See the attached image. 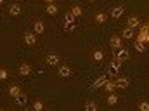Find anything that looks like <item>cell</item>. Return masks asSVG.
<instances>
[{
  "label": "cell",
  "instance_id": "27",
  "mask_svg": "<svg viewBox=\"0 0 149 111\" xmlns=\"http://www.w3.org/2000/svg\"><path fill=\"white\" fill-rule=\"evenodd\" d=\"M74 28H76V24H74V23H66V24H64V30H66L68 33L74 31Z\"/></svg>",
  "mask_w": 149,
  "mask_h": 111
},
{
  "label": "cell",
  "instance_id": "16",
  "mask_svg": "<svg viewBox=\"0 0 149 111\" xmlns=\"http://www.w3.org/2000/svg\"><path fill=\"white\" fill-rule=\"evenodd\" d=\"M92 59H94L95 63H101V61L104 59V52H102V50H94V54H92Z\"/></svg>",
  "mask_w": 149,
  "mask_h": 111
},
{
  "label": "cell",
  "instance_id": "34",
  "mask_svg": "<svg viewBox=\"0 0 149 111\" xmlns=\"http://www.w3.org/2000/svg\"><path fill=\"white\" fill-rule=\"evenodd\" d=\"M87 2H95V0H87Z\"/></svg>",
  "mask_w": 149,
  "mask_h": 111
},
{
  "label": "cell",
  "instance_id": "20",
  "mask_svg": "<svg viewBox=\"0 0 149 111\" xmlns=\"http://www.w3.org/2000/svg\"><path fill=\"white\" fill-rule=\"evenodd\" d=\"M85 111H97V104L94 101H87L85 103Z\"/></svg>",
  "mask_w": 149,
  "mask_h": 111
},
{
  "label": "cell",
  "instance_id": "2",
  "mask_svg": "<svg viewBox=\"0 0 149 111\" xmlns=\"http://www.w3.org/2000/svg\"><path fill=\"white\" fill-rule=\"evenodd\" d=\"M128 57H130V52H128L127 49H118V52H116V56H114V59H118L120 63L127 61Z\"/></svg>",
  "mask_w": 149,
  "mask_h": 111
},
{
  "label": "cell",
  "instance_id": "36",
  "mask_svg": "<svg viewBox=\"0 0 149 111\" xmlns=\"http://www.w3.org/2000/svg\"><path fill=\"white\" fill-rule=\"evenodd\" d=\"M148 28H149V21H148Z\"/></svg>",
  "mask_w": 149,
  "mask_h": 111
},
{
  "label": "cell",
  "instance_id": "6",
  "mask_svg": "<svg viewBox=\"0 0 149 111\" xmlns=\"http://www.w3.org/2000/svg\"><path fill=\"white\" fill-rule=\"evenodd\" d=\"M45 63H47V66H57L59 64V56L57 54H49L45 57Z\"/></svg>",
  "mask_w": 149,
  "mask_h": 111
},
{
  "label": "cell",
  "instance_id": "21",
  "mask_svg": "<svg viewBox=\"0 0 149 111\" xmlns=\"http://www.w3.org/2000/svg\"><path fill=\"white\" fill-rule=\"evenodd\" d=\"M106 101H108V104H109V106H114V104H116V103H118V96H116V94H109V96H108V99H106Z\"/></svg>",
  "mask_w": 149,
  "mask_h": 111
},
{
  "label": "cell",
  "instance_id": "39",
  "mask_svg": "<svg viewBox=\"0 0 149 111\" xmlns=\"http://www.w3.org/2000/svg\"><path fill=\"white\" fill-rule=\"evenodd\" d=\"M0 111H3V110H0Z\"/></svg>",
  "mask_w": 149,
  "mask_h": 111
},
{
  "label": "cell",
  "instance_id": "11",
  "mask_svg": "<svg viewBox=\"0 0 149 111\" xmlns=\"http://www.w3.org/2000/svg\"><path fill=\"white\" fill-rule=\"evenodd\" d=\"M9 14H10L12 17L19 16V14H21V5H19V3H12V5L9 7Z\"/></svg>",
  "mask_w": 149,
  "mask_h": 111
},
{
  "label": "cell",
  "instance_id": "38",
  "mask_svg": "<svg viewBox=\"0 0 149 111\" xmlns=\"http://www.w3.org/2000/svg\"><path fill=\"white\" fill-rule=\"evenodd\" d=\"M9 111H12V110H9Z\"/></svg>",
  "mask_w": 149,
  "mask_h": 111
},
{
  "label": "cell",
  "instance_id": "14",
  "mask_svg": "<svg viewBox=\"0 0 149 111\" xmlns=\"http://www.w3.org/2000/svg\"><path fill=\"white\" fill-rule=\"evenodd\" d=\"M19 73L23 75V76H28V75L31 73V66L26 64V63H23V64L19 66Z\"/></svg>",
  "mask_w": 149,
  "mask_h": 111
},
{
  "label": "cell",
  "instance_id": "22",
  "mask_svg": "<svg viewBox=\"0 0 149 111\" xmlns=\"http://www.w3.org/2000/svg\"><path fill=\"white\" fill-rule=\"evenodd\" d=\"M47 14L56 16V14H57V7H56L54 3H49V5H47Z\"/></svg>",
  "mask_w": 149,
  "mask_h": 111
},
{
  "label": "cell",
  "instance_id": "26",
  "mask_svg": "<svg viewBox=\"0 0 149 111\" xmlns=\"http://www.w3.org/2000/svg\"><path fill=\"white\" fill-rule=\"evenodd\" d=\"M33 111H43V103L42 101H35L33 103Z\"/></svg>",
  "mask_w": 149,
  "mask_h": 111
},
{
  "label": "cell",
  "instance_id": "7",
  "mask_svg": "<svg viewBox=\"0 0 149 111\" xmlns=\"http://www.w3.org/2000/svg\"><path fill=\"white\" fill-rule=\"evenodd\" d=\"M116 89H128V85H130V80L128 78H125V76H120V78H116Z\"/></svg>",
  "mask_w": 149,
  "mask_h": 111
},
{
  "label": "cell",
  "instance_id": "9",
  "mask_svg": "<svg viewBox=\"0 0 149 111\" xmlns=\"http://www.w3.org/2000/svg\"><path fill=\"white\" fill-rule=\"evenodd\" d=\"M43 31H45L43 23H42V21H35V23H33V33H35V35H42Z\"/></svg>",
  "mask_w": 149,
  "mask_h": 111
},
{
  "label": "cell",
  "instance_id": "37",
  "mask_svg": "<svg viewBox=\"0 0 149 111\" xmlns=\"http://www.w3.org/2000/svg\"><path fill=\"white\" fill-rule=\"evenodd\" d=\"M17 2H21V0H17Z\"/></svg>",
  "mask_w": 149,
  "mask_h": 111
},
{
  "label": "cell",
  "instance_id": "24",
  "mask_svg": "<svg viewBox=\"0 0 149 111\" xmlns=\"http://www.w3.org/2000/svg\"><path fill=\"white\" fill-rule=\"evenodd\" d=\"M134 47H135L137 52H144V50H146V43H142V42H135Z\"/></svg>",
  "mask_w": 149,
  "mask_h": 111
},
{
  "label": "cell",
  "instance_id": "28",
  "mask_svg": "<svg viewBox=\"0 0 149 111\" xmlns=\"http://www.w3.org/2000/svg\"><path fill=\"white\" fill-rule=\"evenodd\" d=\"M64 23H74V16L71 14V12L64 14Z\"/></svg>",
  "mask_w": 149,
  "mask_h": 111
},
{
  "label": "cell",
  "instance_id": "32",
  "mask_svg": "<svg viewBox=\"0 0 149 111\" xmlns=\"http://www.w3.org/2000/svg\"><path fill=\"white\" fill-rule=\"evenodd\" d=\"M21 111H33V110H30V108H23Z\"/></svg>",
  "mask_w": 149,
  "mask_h": 111
},
{
  "label": "cell",
  "instance_id": "3",
  "mask_svg": "<svg viewBox=\"0 0 149 111\" xmlns=\"http://www.w3.org/2000/svg\"><path fill=\"white\" fill-rule=\"evenodd\" d=\"M28 103H30V97H28L26 94H23V92L16 97V104H17V106H21V108H26V106H28Z\"/></svg>",
  "mask_w": 149,
  "mask_h": 111
},
{
  "label": "cell",
  "instance_id": "17",
  "mask_svg": "<svg viewBox=\"0 0 149 111\" xmlns=\"http://www.w3.org/2000/svg\"><path fill=\"white\" fill-rule=\"evenodd\" d=\"M9 94H10V97H14V99H16V97L21 94V89H19L17 85H12V87L9 89Z\"/></svg>",
  "mask_w": 149,
  "mask_h": 111
},
{
  "label": "cell",
  "instance_id": "15",
  "mask_svg": "<svg viewBox=\"0 0 149 111\" xmlns=\"http://www.w3.org/2000/svg\"><path fill=\"white\" fill-rule=\"evenodd\" d=\"M121 38H125V40L134 38V30H132V28H123V31H121Z\"/></svg>",
  "mask_w": 149,
  "mask_h": 111
},
{
  "label": "cell",
  "instance_id": "23",
  "mask_svg": "<svg viewBox=\"0 0 149 111\" xmlns=\"http://www.w3.org/2000/svg\"><path fill=\"white\" fill-rule=\"evenodd\" d=\"M104 89H106V90L111 94L113 90L116 89V83H114V82H111V80H108V82H106V85H104Z\"/></svg>",
  "mask_w": 149,
  "mask_h": 111
},
{
  "label": "cell",
  "instance_id": "29",
  "mask_svg": "<svg viewBox=\"0 0 149 111\" xmlns=\"http://www.w3.org/2000/svg\"><path fill=\"white\" fill-rule=\"evenodd\" d=\"M109 66H111V68H114V70H121V63H120L118 59H113Z\"/></svg>",
  "mask_w": 149,
  "mask_h": 111
},
{
  "label": "cell",
  "instance_id": "1",
  "mask_svg": "<svg viewBox=\"0 0 149 111\" xmlns=\"http://www.w3.org/2000/svg\"><path fill=\"white\" fill-rule=\"evenodd\" d=\"M137 42L149 43V28H148V24H142V26H141V33H139V37H137Z\"/></svg>",
  "mask_w": 149,
  "mask_h": 111
},
{
  "label": "cell",
  "instance_id": "10",
  "mask_svg": "<svg viewBox=\"0 0 149 111\" xmlns=\"http://www.w3.org/2000/svg\"><path fill=\"white\" fill-rule=\"evenodd\" d=\"M123 12H125V9H123L121 5H118V7H114L111 10V17L113 19H120V17L123 16Z\"/></svg>",
  "mask_w": 149,
  "mask_h": 111
},
{
  "label": "cell",
  "instance_id": "31",
  "mask_svg": "<svg viewBox=\"0 0 149 111\" xmlns=\"http://www.w3.org/2000/svg\"><path fill=\"white\" fill-rule=\"evenodd\" d=\"M7 76H9V73H7V70L0 68V80H7Z\"/></svg>",
  "mask_w": 149,
  "mask_h": 111
},
{
  "label": "cell",
  "instance_id": "8",
  "mask_svg": "<svg viewBox=\"0 0 149 111\" xmlns=\"http://www.w3.org/2000/svg\"><path fill=\"white\" fill-rule=\"evenodd\" d=\"M106 82H108V76H99V78L92 83V89H104Z\"/></svg>",
  "mask_w": 149,
  "mask_h": 111
},
{
  "label": "cell",
  "instance_id": "40",
  "mask_svg": "<svg viewBox=\"0 0 149 111\" xmlns=\"http://www.w3.org/2000/svg\"><path fill=\"white\" fill-rule=\"evenodd\" d=\"M148 83H149V82H148Z\"/></svg>",
  "mask_w": 149,
  "mask_h": 111
},
{
  "label": "cell",
  "instance_id": "25",
  "mask_svg": "<svg viewBox=\"0 0 149 111\" xmlns=\"http://www.w3.org/2000/svg\"><path fill=\"white\" fill-rule=\"evenodd\" d=\"M71 14H73L74 17L81 16V7H80V5H73V9H71Z\"/></svg>",
  "mask_w": 149,
  "mask_h": 111
},
{
  "label": "cell",
  "instance_id": "33",
  "mask_svg": "<svg viewBox=\"0 0 149 111\" xmlns=\"http://www.w3.org/2000/svg\"><path fill=\"white\" fill-rule=\"evenodd\" d=\"M45 2H47V3H52V2H54V0H45Z\"/></svg>",
  "mask_w": 149,
  "mask_h": 111
},
{
  "label": "cell",
  "instance_id": "13",
  "mask_svg": "<svg viewBox=\"0 0 149 111\" xmlns=\"http://www.w3.org/2000/svg\"><path fill=\"white\" fill-rule=\"evenodd\" d=\"M139 24H141V19H139L137 16H130V17H128V28L134 30V28H137Z\"/></svg>",
  "mask_w": 149,
  "mask_h": 111
},
{
  "label": "cell",
  "instance_id": "5",
  "mask_svg": "<svg viewBox=\"0 0 149 111\" xmlns=\"http://www.w3.org/2000/svg\"><path fill=\"white\" fill-rule=\"evenodd\" d=\"M24 43L30 45V47H33V45L37 43V37H35L33 31H26V33H24Z\"/></svg>",
  "mask_w": 149,
  "mask_h": 111
},
{
  "label": "cell",
  "instance_id": "30",
  "mask_svg": "<svg viewBox=\"0 0 149 111\" xmlns=\"http://www.w3.org/2000/svg\"><path fill=\"white\" fill-rule=\"evenodd\" d=\"M139 110L141 111H149V103L148 101H142V103L139 104Z\"/></svg>",
  "mask_w": 149,
  "mask_h": 111
},
{
  "label": "cell",
  "instance_id": "4",
  "mask_svg": "<svg viewBox=\"0 0 149 111\" xmlns=\"http://www.w3.org/2000/svg\"><path fill=\"white\" fill-rule=\"evenodd\" d=\"M57 75H59L61 78H70V76H73V70H71L70 66H61V68L57 70Z\"/></svg>",
  "mask_w": 149,
  "mask_h": 111
},
{
  "label": "cell",
  "instance_id": "18",
  "mask_svg": "<svg viewBox=\"0 0 149 111\" xmlns=\"http://www.w3.org/2000/svg\"><path fill=\"white\" fill-rule=\"evenodd\" d=\"M106 19H108V14H104V12L95 14V23H106Z\"/></svg>",
  "mask_w": 149,
  "mask_h": 111
},
{
  "label": "cell",
  "instance_id": "12",
  "mask_svg": "<svg viewBox=\"0 0 149 111\" xmlns=\"http://www.w3.org/2000/svg\"><path fill=\"white\" fill-rule=\"evenodd\" d=\"M111 49H113V50L121 49V37H118V35L111 37Z\"/></svg>",
  "mask_w": 149,
  "mask_h": 111
},
{
  "label": "cell",
  "instance_id": "35",
  "mask_svg": "<svg viewBox=\"0 0 149 111\" xmlns=\"http://www.w3.org/2000/svg\"><path fill=\"white\" fill-rule=\"evenodd\" d=\"M0 3H3V0H0Z\"/></svg>",
  "mask_w": 149,
  "mask_h": 111
},
{
  "label": "cell",
  "instance_id": "19",
  "mask_svg": "<svg viewBox=\"0 0 149 111\" xmlns=\"http://www.w3.org/2000/svg\"><path fill=\"white\" fill-rule=\"evenodd\" d=\"M118 73H120V70H114V68H111V66L106 70V76H108V78H116Z\"/></svg>",
  "mask_w": 149,
  "mask_h": 111
}]
</instances>
